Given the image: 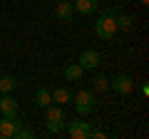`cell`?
Returning a JSON list of instances; mask_svg holds the SVG:
<instances>
[{
  "mask_svg": "<svg viewBox=\"0 0 149 139\" xmlns=\"http://www.w3.org/2000/svg\"><path fill=\"white\" fill-rule=\"evenodd\" d=\"M114 32H117V22H114V15H102L95 20V35L102 40H114Z\"/></svg>",
  "mask_w": 149,
  "mask_h": 139,
  "instance_id": "cell-1",
  "label": "cell"
},
{
  "mask_svg": "<svg viewBox=\"0 0 149 139\" xmlns=\"http://www.w3.org/2000/svg\"><path fill=\"white\" fill-rule=\"evenodd\" d=\"M72 99H74L72 104H74V109H77V114H80V117H85V114H90L92 109H95V92H92V90L77 92Z\"/></svg>",
  "mask_w": 149,
  "mask_h": 139,
  "instance_id": "cell-2",
  "label": "cell"
},
{
  "mask_svg": "<svg viewBox=\"0 0 149 139\" xmlns=\"http://www.w3.org/2000/svg\"><path fill=\"white\" fill-rule=\"evenodd\" d=\"M47 132H52V134H57L60 129H62V122H65V112H62V107H52V104H47Z\"/></svg>",
  "mask_w": 149,
  "mask_h": 139,
  "instance_id": "cell-3",
  "label": "cell"
},
{
  "mask_svg": "<svg viewBox=\"0 0 149 139\" xmlns=\"http://www.w3.org/2000/svg\"><path fill=\"white\" fill-rule=\"evenodd\" d=\"M90 122H82V119H74L67 124V134L72 139H90Z\"/></svg>",
  "mask_w": 149,
  "mask_h": 139,
  "instance_id": "cell-4",
  "label": "cell"
},
{
  "mask_svg": "<svg viewBox=\"0 0 149 139\" xmlns=\"http://www.w3.org/2000/svg\"><path fill=\"white\" fill-rule=\"evenodd\" d=\"M20 129V122L17 117H3L0 119V139H13Z\"/></svg>",
  "mask_w": 149,
  "mask_h": 139,
  "instance_id": "cell-5",
  "label": "cell"
},
{
  "mask_svg": "<svg viewBox=\"0 0 149 139\" xmlns=\"http://www.w3.org/2000/svg\"><path fill=\"white\" fill-rule=\"evenodd\" d=\"M0 117H17V102L10 97V92L0 97Z\"/></svg>",
  "mask_w": 149,
  "mask_h": 139,
  "instance_id": "cell-6",
  "label": "cell"
},
{
  "mask_svg": "<svg viewBox=\"0 0 149 139\" xmlns=\"http://www.w3.org/2000/svg\"><path fill=\"white\" fill-rule=\"evenodd\" d=\"M112 87H114L117 95H129V92L134 90V80H132L129 75H119V77L112 80Z\"/></svg>",
  "mask_w": 149,
  "mask_h": 139,
  "instance_id": "cell-7",
  "label": "cell"
},
{
  "mask_svg": "<svg viewBox=\"0 0 149 139\" xmlns=\"http://www.w3.org/2000/svg\"><path fill=\"white\" fill-rule=\"evenodd\" d=\"M77 65H80L82 70H95L97 65H100V52H95V50H85V52L80 55V60H77Z\"/></svg>",
  "mask_w": 149,
  "mask_h": 139,
  "instance_id": "cell-8",
  "label": "cell"
},
{
  "mask_svg": "<svg viewBox=\"0 0 149 139\" xmlns=\"http://www.w3.org/2000/svg\"><path fill=\"white\" fill-rule=\"evenodd\" d=\"M72 15H74V5L70 3V0H62V3L55 8V17H57L60 22H70Z\"/></svg>",
  "mask_w": 149,
  "mask_h": 139,
  "instance_id": "cell-9",
  "label": "cell"
},
{
  "mask_svg": "<svg viewBox=\"0 0 149 139\" xmlns=\"http://www.w3.org/2000/svg\"><path fill=\"white\" fill-rule=\"evenodd\" d=\"M72 5H74V10L80 13V15H92V13L97 10V5H100V0H74Z\"/></svg>",
  "mask_w": 149,
  "mask_h": 139,
  "instance_id": "cell-10",
  "label": "cell"
},
{
  "mask_svg": "<svg viewBox=\"0 0 149 139\" xmlns=\"http://www.w3.org/2000/svg\"><path fill=\"white\" fill-rule=\"evenodd\" d=\"M50 99H52L55 104H65V102H72V92H70L67 87H55V90L50 92Z\"/></svg>",
  "mask_w": 149,
  "mask_h": 139,
  "instance_id": "cell-11",
  "label": "cell"
},
{
  "mask_svg": "<svg viewBox=\"0 0 149 139\" xmlns=\"http://www.w3.org/2000/svg\"><path fill=\"white\" fill-rule=\"evenodd\" d=\"M62 75H65V80H67V82H80L82 75H85V70H82L77 62H72V65H67V67H65Z\"/></svg>",
  "mask_w": 149,
  "mask_h": 139,
  "instance_id": "cell-12",
  "label": "cell"
},
{
  "mask_svg": "<svg viewBox=\"0 0 149 139\" xmlns=\"http://www.w3.org/2000/svg\"><path fill=\"white\" fill-rule=\"evenodd\" d=\"M17 87V80L13 75H5V77H0V95H8V92H13Z\"/></svg>",
  "mask_w": 149,
  "mask_h": 139,
  "instance_id": "cell-13",
  "label": "cell"
},
{
  "mask_svg": "<svg viewBox=\"0 0 149 139\" xmlns=\"http://www.w3.org/2000/svg\"><path fill=\"white\" fill-rule=\"evenodd\" d=\"M35 102H37V107H47V104H52V99H50V90L40 87V90L35 92Z\"/></svg>",
  "mask_w": 149,
  "mask_h": 139,
  "instance_id": "cell-14",
  "label": "cell"
},
{
  "mask_svg": "<svg viewBox=\"0 0 149 139\" xmlns=\"http://www.w3.org/2000/svg\"><path fill=\"white\" fill-rule=\"evenodd\" d=\"M114 22H117V30H132V17L129 15H114Z\"/></svg>",
  "mask_w": 149,
  "mask_h": 139,
  "instance_id": "cell-15",
  "label": "cell"
},
{
  "mask_svg": "<svg viewBox=\"0 0 149 139\" xmlns=\"http://www.w3.org/2000/svg\"><path fill=\"white\" fill-rule=\"evenodd\" d=\"M107 87H109V80L100 75V77H97V80H95V90H92V92H104Z\"/></svg>",
  "mask_w": 149,
  "mask_h": 139,
  "instance_id": "cell-16",
  "label": "cell"
},
{
  "mask_svg": "<svg viewBox=\"0 0 149 139\" xmlns=\"http://www.w3.org/2000/svg\"><path fill=\"white\" fill-rule=\"evenodd\" d=\"M35 137V132H32V129H17V134H15V139H32Z\"/></svg>",
  "mask_w": 149,
  "mask_h": 139,
  "instance_id": "cell-17",
  "label": "cell"
},
{
  "mask_svg": "<svg viewBox=\"0 0 149 139\" xmlns=\"http://www.w3.org/2000/svg\"><path fill=\"white\" fill-rule=\"evenodd\" d=\"M90 137H97V139H104L107 134L102 132V129H90Z\"/></svg>",
  "mask_w": 149,
  "mask_h": 139,
  "instance_id": "cell-18",
  "label": "cell"
},
{
  "mask_svg": "<svg viewBox=\"0 0 149 139\" xmlns=\"http://www.w3.org/2000/svg\"><path fill=\"white\" fill-rule=\"evenodd\" d=\"M142 97H149V85H142Z\"/></svg>",
  "mask_w": 149,
  "mask_h": 139,
  "instance_id": "cell-19",
  "label": "cell"
},
{
  "mask_svg": "<svg viewBox=\"0 0 149 139\" xmlns=\"http://www.w3.org/2000/svg\"><path fill=\"white\" fill-rule=\"evenodd\" d=\"M139 3H142V5H149V0H139Z\"/></svg>",
  "mask_w": 149,
  "mask_h": 139,
  "instance_id": "cell-20",
  "label": "cell"
},
{
  "mask_svg": "<svg viewBox=\"0 0 149 139\" xmlns=\"http://www.w3.org/2000/svg\"><path fill=\"white\" fill-rule=\"evenodd\" d=\"M0 119H3V117H0Z\"/></svg>",
  "mask_w": 149,
  "mask_h": 139,
  "instance_id": "cell-21",
  "label": "cell"
}]
</instances>
